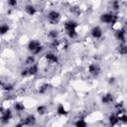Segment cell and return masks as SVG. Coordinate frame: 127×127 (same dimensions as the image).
I'll use <instances>...</instances> for the list:
<instances>
[{
    "label": "cell",
    "instance_id": "obj_1",
    "mask_svg": "<svg viewBox=\"0 0 127 127\" xmlns=\"http://www.w3.org/2000/svg\"><path fill=\"white\" fill-rule=\"evenodd\" d=\"M28 50L32 52L33 55H38L43 51V46L41 45L40 41L37 40H32L28 44Z\"/></svg>",
    "mask_w": 127,
    "mask_h": 127
},
{
    "label": "cell",
    "instance_id": "obj_2",
    "mask_svg": "<svg viewBox=\"0 0 127 127\" xmlns=\"http://www.w3.org/2000/svg\"><path fill=\"white\" fill-rule=\"evenodd\" d=\"M100 21L105 24H110V23L112 24L116 22V18L112 13H104L100 16Z\"/></svg>",
    "mask_w": 127,
    "mask_h": 127
},
{
    "label": "cell",
    "instance_id": "obj_3",
    "mask_svg": "<svg viewBox=\"0 0 127 127\" xmlns=\"http://www.w3.org/2000/svg\"><path fill=\"white\" fill-rule=\"evenodd\" d=\"M48 19H49V21L54 25V24H56V23H58V21L60 20V18H61V14L58 12V11H56V10H52V11H50L49 13H48Z\"/></svg>",
    "mask_w": 127,
    "mask_h": 127
},
{
    "label": "cell",
    "instance_id": "obj_4",
    "mask_svg": "<svg viewBox=\"0 0 127 127\" xmlns=\"http://www.w3.org/2000/svg\"><path fill=\"white\" fill-rule=\"evenodd\" d=\"M12 118V112L10 109H5L3 112H2V115H1V118H0V122L2 124H7L10 119Z\"/></svg>",
    "mask_w": 127,
    "mask_h": 127
},
{
    "label": "cell",
    "instance_id": "obj_5",
    "mask_svg": "<svg viewBox=\"0 0 127 127\" xmlns=\"http://www.w3.org/2000/svg\"><path fill=\"white\" fill-rule=\"evenodd\" d=\"M88 71L90 74H92L93 76H97L100 74L101 72V68L100 66L97 64H91L89 66H88Z\"/></svg>",
    "mask_w": 127,
    "mask_h": 127
},
{
    "label": "cell",
    "instance_id": "obj_6",
    "mask_svg": "<svg viewBox=\"0 0 127 127\" xmlns=\"http://www.w3.org/2000/svg\"><path fill=\"white\" fill-rule=\"evenodd\" d=\"M36 117L34 116V115H28L21 123L23 124V126H29V127H31V126H34L35 124H36Z\"/></svg>",
    "mask_w": 127,
    "mask_h": 127
},
{
    "label": "cell",
    "instance_id": "obj_7",
    "mask_svg": "<svg viewBox=\"0 0 127 127\" xmlns=\"http://www.w3.org/2000/svg\"><path fill=\"white\" fill-rule=\"evenodd\" d=\"M115 35H116V38L121 41L122 43H125V35H126V32H125V28H119L115 31Z\"/></svg>",
    "mask_w": 127,
    "mask_h": 127
},
{
    "label": "cell",
    "instance_id": "obj_8",
    "mask_svg": "<svg viewBox=\"0 0 127 127\" xmlns=\"http://www.w3.org/2000/svg\"><path fill=\"white\" fill-rule=\"evenodd\" d=\"M45 59L50 63V64H58L59 63V58L53 53H47L45 55Z\"/></svg>",
    "mask_w": 127,
    "mask_h": 127
},
{
    "label": "cell",
    "instance_id": "obj_9",
    "mask_svg": "<svg viewBox=\"0 0 127 127\" xmlns=\"http://www.w3.org/2000/svg\"><path fill=\"white\" fill-rule=\"evenodd\" d=\"M77 26H78V24L75 21L69 20V21H66L64 23V30L65 31H68V30H76Z\"/></svg>",
    "mask_w": 127,
    "mask_h": 127
},
{
    "label": "cell",
    "instance_id": "obj_10",
    "mask_svg": "<svg viewBox=\"0 0 127 127\" xmlns=\"http://www.w3.org/2000/svg\"><path fill=\"white\" fill-rule=\"evenodd\" d=\"M91 36L93 38H95V39L101 38V36H102V30L99 27H97V26L94 27V28H92V30H91Z\"/></svg>",
    "mask_w": 127,
    "mask_h": 127
},
{
    "label": "cell",
    "instance_id": "obj_11",
    "mask_svg": "<svg viewBox=\"0 0 127 127\" xmlns=\"http://www.w3.org/2000/svg\"><path fill=\"white\" fill-rule=\"evenodd\" d=\"M101 101H102L103 104H109V103H111L113 101V95L111 93H106V94H104L102 96Z\"/></svg>",
    "mask_w": 127,
    "mask_h": 127
},
{
    "label": "cell",
    "instance_id": "obj_12",
    "mask_svg": "<svg viewBox=\"0 0 127 127\" xmlns=\"http://www.w3.org/2000/svg\"><path fill=\"white\" fill-rule=\"evenodd\" d=\"M28 71H29V75H35V74H37L38 71H39V66H38V64H34L30 65V66L28 67Z\"/></svg>",
    "mask_w": 127,
    "mask_h": 127
},
{
    "label": "cell",
    "instance_id": "obj_13",
    "mask_svg": "<svg viewBox=\"0 0 127 127\" xmlns=\"http://www.w3.org/2000/svg\"><path fill=\"white\" fill-rule=\"evenodd\" d=\"M57 113L61 116H66L67 115V111L65 110L64 104H59L58 105V108H57Z\"/></svg>",
    "mask_w": 127,
    "mask_h": 127
},
{
    "label": "cell",
    "instance_id": "obj_14",
    "mask_svg": "<svg viewBox=\"0 0 127 127\" xmlns=\"http://www.w3.org/2000/svg\"><path fill=\"white\" fill-rule=\"evenodd\" d=\"M109 122H110V124H111L112 127L116 126V125L119 123V119H118L117 115H116V114H111V115L109 116Z\"/></svg>",
    "mask_w": 127,
    "mask_h": 127
},
{
    "label": "cell",
    "instance_id": "obj_15",
    "mask_svg": "<svg viewBox=\"0 0 127 127\" xmlns=\"http://www.w3.org/2000/svg\"><path fill=\"white\" fill-rule=\"evenodd\" d=\"M25 11L27 12V14H29L30 16H33L36 14V8L33 5H27L25 7Z\"/></svg>",
    "mask_w": 127,
    "mask_h": 127
},
{
    "label": "cell",
    "instance_id": "obj_16",
    "mask_svg": "<svg viewBox=\"0 0 127 127\" xmlns=\"http://www.w3.org/2000/svg\"><path fill=\"white\" fill-rule=\"evenodd\" d=\"M118 52L120 55H123V56L127 54V46L125 45V43H121V45H119Z\"/></svg>",
    "mask_w": 127,
    "mask_h": 127
},
{
    "label": "cell",
    "instance_id": "obj_17",
    "mask_svg": "<svg viewBox=\"0 0 127 127\" xmlns=\"http://www.w3.org/2000/svg\"><path fill=\"white\" fill-rule=\"evenodd\" d=\"M74 126L75 127H87V123H86V121L84 119L80 118V119H78V120L75 121Z\"/></svg>",
    "mask_w": 127,
    "mask_h": 127
},
{
    "label": "cell",
    "instance_id": "obj_18",
    "mask_svg": "<svg viewBox=\"0 0 127 127\" xmlns=\"http://www.w3.org/2000/svg\"><path fill=\"white\" fill-rule=\"evenodd\" d=\"M37 112H38V114H40V115H45V114L48 112V108H47V106H45V105H40V106H38V108H37Z\"/></svg>",
    "mask_w": 127,
    "mask_h": 127
},
{
    "label": "cell",
    "instance_id": "obj_19",
    "mask_svg": "<svg viewBox=\"0 0 127 127\" xmlns=\"http://www.w3.org/2000/svg\"><path fill=\"white\" fill-rule=\"evenodd\" d=\"M65 34L68 38L70 39H74L77 37V33H76V30H68V31H65Z\"/></svg>",
    "mask_w": 127,
    "mask_h": 127
},
{
    "label": "cell",
    "instance_id": "obj_20",
    "mask_svg": "<svg viewBox=\"0 0 127 127\" xmlns=\"http://www.w3.org/2000/svg\"><path fill=\"white\" fill-rule=\"evenodd\" d=\"M14 108H15L16 111L21 112V111H23V110L25 109V105H24L22 102H16V103L14 104Z\"/></svg>",
    "mask_w": 127,
    "mask_h": 127
},
{
    "label": "cell",
    "instance_id": "obj_21",
    "mask_svg": "<svg viewBox=\"0 0 127 127\" xmlns=\"http://www.w3.org/2000/svg\"><path fill=\"white\" fill-rule=\"evenodd\" d=\"M9 31V26L6 24L0 25V35H4Z\"/></svg>",
    "mask_w": 127,
    "mask_h": 127
},
{
    "label": "cell",
    "instance_id": "obj_22",
    "mask_svg": "<svg viewBox=\"0 0 127 127\" xmlns=\"http://www.w3.org/2000/svg\"><path fill=\"white\" fill-rule=\"evenodd\" d=\"M25 64H26L27 65H32V64H35V57H34V56H29V57L26 59Z\"/></svg>",
    "mask_w": 127,
    "mask_h": 127
},
{
    "label": "cell",
    "instance_id": "obj_23",
    "mask_svg": "<svg viewBox=\"0 0 127 127\" xmlns=\"http://www.w3.org/2000/svg\"><path fill=\"white\" fill-rule=\"evenodd\" d=\"M49 86H50V84H48V83H45V84H43L40 88H39V92L40 93H46L47 92V90L49 89Z\"/></svg>",
    "mask_w": 127,
    "mask_h": 127
},
{
    "label": "cell",
    "instance_id": "obj_24",
    "mask_svg": "<svg viewBox=\"0 0 127 127\" xmlns=\"http://www.w3.org/2000/svg\"><path fill=\"white\" fill-rule=\"evenodd\" d=\"M49 36H50L53 40H57V38H58V36H59V32H58L57 30H52V31H50Z\"/></svg>",
    "mask_w": 127,
    "mask_h": 127
},
{
    "label": "cell",
    "instance_id": "obj_25",
    "mask_svg": "<svg viewBox=\"0 0 127 127\" xmlns=\"http://www.w3.org/2000/svg\"><path fill=\"white\" fill-rule=\"evenodd\" d=\"M3 89L6 90V91H10V90L13 89V86H12L11 84H4V85H3Z\"/></svg>",
    "mask_w": 127,
    "mask_h": 127
},
{
    "label": "cell",
    "instance_id": "obj_26",
    "mask_svg": "<svg viewBox=\"0 0 127 127\" xmlns=\"http://www.w3.org/2000/svg\"><path fill=\"white\" fill-rule=\"evenodd\" d=\"M21 75L22 76H28L29 75V71H28V68H24L21 72Z\"/></svg>",
    "mask_w": 127,
    "mask_h": 127
},
{
    "label": "cell",
    "instance_id": "obj_27",
    "mask_svg": "<svg viewBox=\"0 0 127 127\" xmlns=\"http://www.w3.org/2000/svg\"><path fill=\"white\" fill-rule=\"evenodd\" d=\"M112 5H113V8H114L115 10L119 9V2H118V1H114V2L112 3Z\"/></svg>",
    "mask_w": 127,
    "mask_h": 127
},
{
    "label": "cell",
    "instance_id": "obj_28",
    "mask_svg": "<svg viewBox=\"0 0 127 127\" xmlns=\"http://www.w3.org/2000/svg\"><path fill=\"white\" fill-rule=\"evenodd\" d=\"M8 4H9L10 6L14 7V6H16V5H17V1H16V0H11V1H9V2H8Z\"/></svg>",
    "mask_w": 127,
    "mask_h": 127
},
{
    "label": "cell",
    "instance_id": "obj_29",
    "mask_svg": "<svg viewBox=\"0 0 127 127\" xmlns=\"http://www.w3.org/2000/svg\"><path fill=\"white\" fill-rule=\"evenodd\" d=\"M15 127H24V126H23V124H22V123H19V124H17Z\"/></svg>",
    "mask_w": 127,
    "mask_h": 127
},
{
    "label": "cell",
    "instance_id": "obj_30",
    "mask_svg": "<svg viewBox=\"0 0 127 127\" xmlns=\"http://www.w3.org/2000/svg\"><path fill=\"white\" fill-rule=\"evenodd\" d=\"M114 81V78H110V80H109V83H111V82H113Z\"/></svg>",
    "mask_w": 127,
    "mask_h": 127
}]
</instances>
